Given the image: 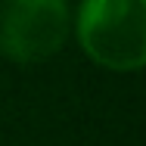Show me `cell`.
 I'll list each match as a JSON object with an SVG mask.
<instances>
[{
    "mask_svg": "<svg viewBox=\"0 0 146 146\" xmlns=\"http://www.w3.org/2000/svg\"><path fill=\"white\" fill-rule=\"evenodd\" d=\"M78 40L112 72H137L146 59V0H81Z\"/></svg>",
    "mask_w": 146,
    "mask_h": 146,
    "instance_id": "1",
    "label": "cell"
},
{
    "mask_svg": "<svg viewBox=\"0 0 146 146\" xmlns=\"http://www.w3.org/2000/svg\"><path fill=\"white\" fill-rule=\"evenodd\" d=\"M72 28L65 0H6L0 9V53L13 62H40L65 44Z\"/></svg>",
    "mask_w": 146,
    "mask_h": 146,
    "instance_id": "2",
    "label": "cell"
}]
</instances>
